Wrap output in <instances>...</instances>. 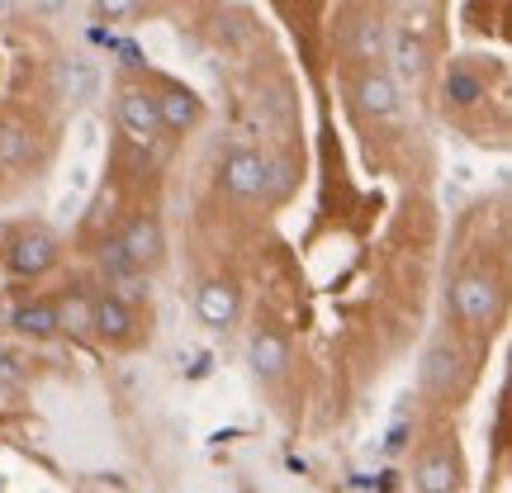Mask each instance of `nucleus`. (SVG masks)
<instances>
[{
  "label": "nucleus",
  "instance_id": "nucleus-25",
  "mask_svg": "<svg viewBox=\"0 0 512 493\" xmlns=\"http://www.w3.org/2000/svg\"><path fill=\"white\" fill-rule=\"evenodd\" d=\"M38 5H43V10H57V5H62V0H38Z\"/></svg>",
  "mask_w": 512,
  "mask_h": 493
},
{
  "label": "nucleus",
  "instance_id": "nucleus-26",
  "mask_svg": "<svg viewBox=\"0 0 512 493\" xmlns=\"http://www.w3.org/2000/svg\"><path fill=\"white\" fill-rule=\"evenodd\" d=\"M247 493H256V489H247Z\"/></svg>",
  "mask_w": 512,
  "mask_h": 493
},
{
  "label": "nucleus",
  "instance_id": "nucleus-23",
  "mask_svg": "<svg viewBox=\"0 0 512 493\" xmlns=\"http://www.w3.org/2000/svg\"><path fill=\"white\" fill-rule=\"evenodd\" d=\"M10 313H15V309H10V299L0 294V328H10Z\"/></svg>",
  "mask_w": 512,
  "mask_h": 493
},
{
  "label": "nucleus",
  "instance_id": "nucleus-3",
  "mask_svg": "<svg viewBox=\"0 0 512 493\" xmlns=\"http://www.w3.org/2000/svg\"><path fill=\"white\" fill-rule=\"evenodd\" d=\"M223 190L228 195H238V200H256L261 195V185H266V157L252 152V147H238V152H228L223 157Z\"/></svg>",
  "mask_w": 512,
  "mask_h": 493
},
{
  "label": "nucleus",
  "instance_id": "nucleus-2",
  "mask_svg": "<svg viewBox=\"0 0 512 493\" xmlns=\"http://www.w3.org/2000/svg\"><path fill=\"white\" fill-rule=\"evenodd\" d=\"M57 266V238L48 228H24L10 242V271L15 275H43Z\"/></svg>",
  "mask_w": 512,
  "mask_h": 493
},
{
  "label": "nucleus",
  "instance_id": "nucleus-15",
  "mask_svg": "<svg viewBox=\"0 0 512 493\" xmlns=\"http://www.w3.org/2000/svg\"><path fill=\"white\" fill-rule=\"evenodd\" d=\"M10 323H15L24 337H53V332H57L53 304H24V309L10 313Z\"/></svg>",
  "mask_w": 512,
  "mask_h": 493
},
{
  "label": "nucleus",
  "instance_id": "nucleus-24",
  "mask_svg": "<svg viewBox=\"0 0 512 493\" xmlns=\"http://www.w3.org/2000/svg\"><path fill=\"white\" fill-rule=\"evenodd\" d=\"M15 10H19V0H0V19H5V15H15Z\"/></svg>",
  "mask_w": 512,
  "mask_h": 493
},
{
  "label": "nucleus",
  "instance_id": "nucleus-11",
  "mask_svg": "<svg viewBox=\"0 0 512 493\" xmlns=\"http://www.w3.org/2000/svg\"><path fill=\"white\" fill-rule=\"evenodd\" d=\"M57 86H62V95H67L72 105H86V100H95V91H100V72H95L91 62L72 57V62L57 67Z\"/></svg>",
  "mask_w": 512,
  "mask_h": 493
},
{
  "label": "nucleus",
  "instance_id": "nucleus-16",
  "mask_svg": "<svg viewBox=\"0 0 512 493\" xmlns=\"http://www.w3.org/2000/svg\"><path fill=\"white\" fill-rule=\"evenodd\" d=\"M456 351L451 347H432L427 351V366H422V384L427 389H451V380H456Z\"/></svg>",
  "mask_w": 512,
  "mask_h": 493
},
{
  "label": "nucleus",
  "instance_id": "nucleus-20",
  "mask_svg": "<svg viewBox=\"0 0 512 493\" xmlns=\"http://www.w3.org/2000/svg\"><path fill=\"white\" fill-rule=\"evenodd\" d=\"M290 190V166L285 162H266V185H261V195H285Z\"/></svg>",
  "mask_w": 512,
  "mask_h": 493
},
{
  "label": "nucleus",
  "instance_id": "nucleus-6",
  "mask_svg": "<svg viewBox=\"0 0 512 493\" xmlns=\"http://www.w3.org/2000/svg\"><path fill=\"white\" fill-rule=\"evenodd\" d=\"M356 105L366 114H375V119H394L399 114V86H394V76L384 72H361V81H356Z\"/></svg>",
  "mask_w": 512,
  "mask_h": 493
},
{
  "label": "nucleus",
  "instance_id": "nucleus-12",
  "mask_svg": "<svg viewBox=\"0 0 512 493\" xmlns=\"http://www.w3.org/2000/svg\"><path fill=\"white\" fill-rule=\"evenodd\" d=\"M389 53H394V72L403 76V81H418L422 72H427V43L413 34H399L394 43H384Z\"/></svg>",
  "mask_w": 512,
  "mask_h": 493
},
{
  "label": "nucleus",
  "instance_id": "nucleus-18",
  "mask_svg": "<svg viewBox=\"0 0 512 493\" xmlns=\"http://www.w3.org/2000/svg\"><path fill=\"white\" fill-rule=\"evenodd\" d=\"M384 24L380 19H361L356 24V34H351V53L356 57H366V62H375V57H384Z\"/></svg>",
  "mask_w": 512,
  "mask_h": 493
},
{
  "label": "nucleus",
  "instance_id": "nucleus-17",
  "mask_svg": "<svg viewBox=\"0 0 512 493\" xmlns=\"http://www.w3.org/2000/svg\"><path fill=\"white\" fill-rule=\"evenodd\" d=\"M91 299H81V294H67L62 304H53V318H57V328L62 332H86L91 328Z\"/></svg>",
  "mask_w": 512,
  "mask_h": 493
},
{
  "label": "nucleus",
  "instance_id": "nucleus-4",
  "mask_svg": "<svg viewBox=\"0 0 512 493\" xmlns=\"http://www.w3.org/2000/svg\"><path fill=\"white\" fill-rule=\"evenodd\" d=\"M119 252L133 271H152L157 261L166 256V238H162V223L157 219H133L119 238Z\"/></svg>",
  "mask_w": 512,
  "mask_h": 493
},
{
  "label": "nucleus",
  "instance_id": "nucleus-7",
  "mask_svg": "<svg viewBox=\"0 0 512 493\" xmlns=\"http://www.w3.org/2000/svg\"><path fill=\"white\" fill-rule=\"evenodd\" d=\"M195 309H200L204 328H219V332L233 328V318H238V290H233L228 280H209V285H200Z\"/></svg>",
  "mask_w": 512,
  "mask_h": 493
},
{
  "label": "nucleus",
  "instance_id": "nucleus-1",
  "mask_svg": "<svg viewBox=\"0 0 512 493\" xmlns=\"http://www.w3.org/2000/svg\"><path fill=\"white\" fill-rule=\"evenodd\" d=\"M451 309H456V318L465 328H489V323H498V313H503V290H498L494 275L470 271L456 280Z\"/></svg>",
  "mask_w": 512,
  "mask_h": 493
},
{
  "label": "nucleus",
  "instance_id": "nucleus-22",
  "mask_svg": "<svg viewBox=\"0 0 512 493\" xmlns=\"http://www.w3.org/2000/svg\"><path fill=\"white\" fill-rule=\"evenodd\" d=\"M24 380V356L19 351H0V384H19Z\"/></svg>",
  "mask_w": 512,
  "mask_h": 493
},
{
  "label": "nucleus",
  "instance_id": "nucleus-5",
  "mask_svg": "<svg viewBox=\"0 0 512 493\" xmlns=\"http://www.w3.org/2000/svg\"><path fill=\"white\" fill-rule=\"evenodd\" d=\"M119 124H124L128 138L152 143V138L162 133V119H157V95H147L143 86H128V91L119 95Z\"/></svg>",
  "mask_w": 512,
  "mask_h": 493
},
{
  "label": "nucleus",
  "instance_id": "nucleus-19",
  "mask_svg": "<svg viewBox=\"0 0 512 493\" xmlns=\"http://www.w3.org/2000/svg\"><path fill=\"white\" fill-rule=\"evenodd\" d=\"M34 152V138L24 133L19 124H0V166H15V162H24Z\"/></svg>",
  "mask_w": 512,
  "mask_h": 493
},
{
  "label": "nucleus",
  "instance_id": "nucleus-8",
  "mask_svg": "<svg viewBox=\"0 0 512 493\" xmlns=\"http://www.w3.org/2000/svg\"><path fill=\"white\" fill-rule=\"evenodd\" d=\"M157 119H162V128H171V133H190V128L200 124V100L190 91H181V86H166V91L157 95Z\"/></svg>",
  "mask_w": 512,
  "mask_h": 493
},
{
  "label": "nucleus",
  "instance_id": "nucleus-9",
  "mask_svg": "<svg viewBox=\"0 0 512 493\" xmlns=\"http://www.w3.org/2000/svg\"><path fill=\"white\" fill-rule=\"evenodd\" d=\"M247 361H252V370L261 380H280L285 366H290V347L275 332H256L252 342H247Z\"/></svg>",
  "mask_w": 512,
  "mask_h": 493
},
{
  "label": "nucleus",
  "instance_id": "nucleus-10",
  "mask_svg": "<svg viewBox=\"0 0 512 493\" xmlns=\"http://www.w3.org/2000/svg\"><path fill=\"white\" fill-rule=\"evenodd\" d=\"M133 323H138V318H133V309H128L119 294H105L91 309V328L100 332V337H110V342H128V337H133Z\"/></svg>",
  "mask_w": 512,
  "mask_h": 493
},
{
  "label": "nucleus",
  "instance_id": "nucleus-21",
  "mask_svg": "<svg viewBox=\"0 0 512 493\" xmlns=\"http://www.w3.org/2000/svg\"><path fill=\"white\" fill-rule=\"evenodd\" d=\"M138 10V0H95V19H128Z\"/></svg>",
  "mask_w": 512,
  "mask_h": 493
},
{
  "label": "nucleus",
  "instance_id": "nucleus-14",
  "mask_svg": "<svg viewBox=\"0 0 512 493\" xmlns=\"http://www.w3.org/2000/svg\"><path fill=\"white\" fill-rule=\"evenodd\" d=\"M441 91H446V105L470 110V105H479V95H484V81H479V72H470V67H451Z\"/></svg>",
  "mask_w": 512,
  "mask_h": 493
},
{
  "label": "nucleus",
  "instance_id": "nucleus-13",
  "mask_svg": "<svg viewBox=\"0 0 512 493\" xmlns=\"http://www.w3.org/2000/svg\"><path fill=\"white\" fill-rule=\"evenodd\" d=\"M456 484H460V475H456V460L451 456H427L418 465V489L422 493H456Z\"/></svg>",
  "mask_w": 512,
  "mask_h": 493
}]
</instances>
